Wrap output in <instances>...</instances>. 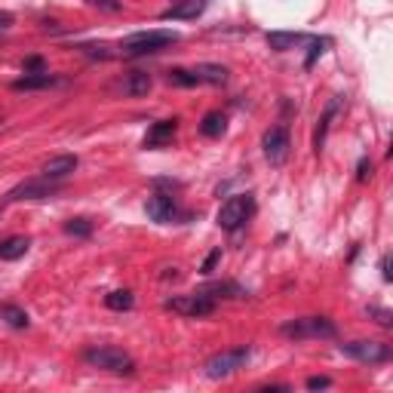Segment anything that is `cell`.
I'll return each mask as SVG.
<instances>
[{
  "label": "cell",
  "instance_id": "6da1fadb",
  "mask_svg": "<svg viewBox=\"0 0 393 393\" xmlns=\"http://www.w3.org/2000/svg\"><path fill=\"white\" fill-rule=\"evenodd\" d=\"M172 43H179V31H139L120 43V52L126 58H139L148 52H160L163 47H172Z\"/></svg>",
  "mask_w": 393,
  "mask_h": 393
},
{
  "label": "cell",
  "instance_id": "7a4b0ae2",
  "mask_svg": "<svg viewBox=\"0 0 393 393\" xmlns=\"http://www.w3.org/2000/svg\"><path fill=\"white\" fill-rule=\"evenodd\" d=\"M83 359H87L93 369L114 372V375H129V372L135 369V359L129 357L126 350H120V347H93V350L83 353Z\"/></svg>",
  "mask_w": 393,
  "mask_h": 393
},
{
  "label": "cell",
  "instance_id": "3957f363",
  "mask_svg": "<svg viewBox=\"0 0 393 393\" xmlns=\"http://www.w3.org/2000/svg\"><path fill=\"white\" fill-rule=\"evenodd\" d=\"M286 338H295V341H304V338H335L338 335V326L332 323L329 317H301L292 319V323H283Z\"/></svg>",
  "mask_w": 393,
  "mask_h": 393
},
{
  "label": "cell",
  "instance_id": "277c9868",
  "mask_svg": "<svg viewBox=\"0 0 393 393\" xmlns=\"http://www.w3.org/2000/svg\"><path fill=\"white\" fill-rule=\"evenodd\" d=\"M255 212V200L252 194H237L231 196V200L225 203V206L218 209V227H225V231H240V227L246 225L249 218H252Z\"/></svg>",
  "mask_w": 393,
  "mask_h": 393
},
{
  "label": "cell",
  "instance_id": "5b68a950",
  "mask_svg": "<svg viewBox=\"0 0 393 393\" xmlns=\"http://www.w3.org/2000/svg\"><path fill=\"white\" fill-rule=\"evenodd\" d=\"M249 357H252V350L249 347H234V350H221V353H215L212 359L206 363V375L209 378H227V375H234L237 369H243V366L249 363Z\"/></svg>",
  "mask_w": 393,
  "mask_h": 393
},
{
  "label": "cell",
  "instance_id": "8992f818",
  "mask_svg": "<svg viewBox=\"0 0 393 393\" xmlns=\"http://www.w3.org/2000/svg\"><path fill=\"white\" fill-rule=\"evenodd\" d=\"M338 350H341L344 357L357 359V363H369V366L388 363L393 357L390 344H384V341H347V344H338Z\"/></svg>",
  "mask_w": 393,
  "mask_h": 393
},
{
  "label": "cell",
  "instance_id": "52a82bcc",
  "mask_svg": "<svg viewBox=\"0 0 393 393\" xmlns=\"http://www.w3.org/2000/svg\"><path fill=\"white\" fill-rule=\"evenodd\" d=\"M166 311L172 313H181V317H209L215 311V301L203 292H194V295H175V298H166Z\"/></svg>",
  "mask_w": 393,
  "mask_h": 393
},
{
  "label": "cell",
  "instance_id": "ba28073f",
  "mask_svg": "<svg viewBox=\"0 0 393 393\" xmlns=\"http://www.w3.org/2000/svg\"><path fill=\"white\" fill-rule=\"evenodd\" d=\"M261 148H265V157L271 166H283L289 160V129L286 126H271L265 135H261Z\"/></svg>",
  "mask_w": 393,
  "mask_h": 393
},
{
  "label": "cell",
  "instance_id": "9c48e42d",
  "mask_svg": "<svg viewBox=\"0 0 393 393\" xmlns=\"http://www.w3.org/2000/svg\"><path fill=\"white\" fill-rule=\"evenodd\" d=\"M145 212L150 221L157 225H169V221L179 218V206H175L172 194H150L148 203H145Z\"/></svg>",
  "mask_w": 393,
  "mask_h": 393
},
{
  "label": "cell",
  "instance_id": "30bf717a",
  "mask_svg": "<svg viewBox=\"0 0 393 393\" xmlns=\"http://www.w3.org/2000/svg\"><path fill=\"white\" fill-rule=\"evenodd\" d=\"M56 191V181H22V185H16L10 194H6V200L10 203H22V200H43V196H52Z\"/></svg>",
  "mask_w": 393,
  "mask_h": 393
},
{
  "label": "cell",
  "instance_id": "8fae6325",
  "mask_svg": "<svg viewBox=\"0 0 393 393\" xmlns=\"http://www.w3.org/2000/svg\"><path fill=\"white\" fill-rule=\"evenodd\" d=\"M175 129H179V120H157L154 126L148 129V135H145V148L148 150H154V148H166V145H172V139H175Z\"/></svg>",
  "mask_w": 393,
  "mask_h": 393
},
{
  "label": "cell",
  "instance_id": "7c38bea8",
  "mask_svg": "<svg viewBox=\"0 0 393 393\" xmlns=\"http://www.w3.org/2000/svg\"><path fill=\"white\" fill-rule=\"evenodd\" d=\"M77 166H80V160H77L74 154H62V157H52V160L43 163L41 172L47 181H62V179H68Z\"/></svg>",
  "mask_w": 393,
  "mask_h": 393
},
{
  "label": "cell",
  "instance_id": "4fadbf2b",
  "mask_svg": "<svg viewBox=\"0 0 393 393\" xmlns=\"http://www.w3.org/2000/svg\"><path fill=\"white\" fill-rule=\"evenodd\" d=\"M203 10H206V0H181V3L163 10L160 19H163V22H169V19H172V22H188V19L203 16Z\"/></svg>",
  "mask_w": 393,
  "mask_h": 393
},
{
  "label": "cell",
  "instance_id": "5bb4252c",
  "mask_svg": "<svg viewBox=\"0 0 393 393\" xmlns=\"http://www.w3.org/2000/svg\"><path fill=\"white\" fill-rule=\"evenodd\" d=\"M196 74V80L200 83H209V87H225L227 77H231V71L225 68V65H215V62H200L196 68H191Z\"/></svg>",
  "mask_w": 393,
  "mask_h": 393
},
{
  "label": "cell",
  "instance_id": "9a60e30c",
  "mask_svg": "<svg viewBox=\"0 0 393 393\" xmlns=\"http://www.w3.org/2000/svg\"><path fill=\"white\" fill-rule=\"evenodd\" d=\"M150 87H154V80H150L148 71H133V74H126V77H123V83H120L123 96H133V98L148 96Z\"/></svg>",
  "mask_w": 393,
  "mask_h": 393
},
{
  "label": "cell",
  "instance_id": "2e32d148",
  "mask_svg": "<svg viewBox=\"0 0 393 393\" xmlns=\"http://www.w3.org/2000/svg\"><path fill=\"white\" fill-rule=\"evenodd\" d=\"M56 83H58V77L43 71V74H25L19 80H12V89L16 93H31V89H47V87H56Z\"/></svg>",
  "mask_w": 393,
  "mask_h": 393
},
{
  "label": "cell",
  "instance_id": "e0dca14e",
  "mask_svg": "<svg viewBox=\"0 0 393 393\" xmlns=\"http://www.w3.org/2000/svg\"><path fill=\"white\" fill-rule=\"evenodd\" d=\"M338 104H341V98H332L329 104H326V111H323V117L317 120V133H313V150H323V145H326V133H329V123H332V117L338 114Z\"/></svg>",
  "mask_w": 393,
  "mask_h": 393
},
{
  "label": "cell",
  "instance_id": "ac0fdd59",
  "mask_svg": "<svg viewBox=\"0 0 393 393\" xmlns=\"http://www.w3.org/2000/svg\"><path fill=\"white\" fill-rule=\"evenodd\" d=\"M311 41L307 34H298V31H273V34H267V47L277 49V52H286V49H295L298 43Z\"/></svg>",
  "mask_w": 393,
  "mask_h": 393
},
{
  "label": "cell",
  "instance_id": "d6986e66",
  "mask_svg": "<svg viewBox=\"0 0 393 393\" xmlns=\"http://www.w3.org/2000/svg\"><path fill=\"white\" fill-rule=\"evenodd\" d=\"M28 249H31L28 237H6L0 243V261H19V258H25Z\"/></svg>",
  "mask_w": 393,
  "mask_h": 393
},
{
  "label": "cell",
  "instance_id": "ffe728a7",
  "mask_svg": "<svg viewBox=\"0 0 393 393\" xmlns=\"http://www.w3.org/2000/svg\"><path fill=\"white\" fill-rule=\"evenodd\" d=\"M225 129H227V117L221 114V111H209V114L203 117V123H200V133L206 135V139H221Z\"/></svg>",
  "mask_w": 393,
  "mask_h": 393
},
{
  "label": "cell",
  "instance_id": "44dd1931",
  "mask_svg": "<svg viewBox=\"0 0 393 393\" xmlns=\"http://www.w3.org/2000/svg\"><path fill=\"white\" fill-rule=\"evenodd\" d=\"M0 319L6 326H12V329H28V323H31V317L19 304H0Z\"/></svg>",
  "mask_w": 393,
  "mask_h": 393
},
{
  "label": "cell",
  "instance_id": "7402d4cb",
  "mask_svg": "<svg viewBox=\"0 0 393 393\" xmlns=\"http://www.w3.org/2000/svg\"><path fill=\"white\" fill-rule=\"evenodd\" d=\"M133 304H135V295L129 289H117L104 295V307H111V311H129Z\"/></svg>",
  "mask_w": 393,
  "mask_h": 393
},
{
  "label": "cell",
  "instance_id": "603a6c76",
  "mask_svg": "<svg viewBox=\"0 0 393 393\" xmlns=\"http://www.w3.org/2000/svg\"><path fill=\"white\" fill-rule=\"evenodd\" d=\"M166 83H169V87H196V83H200V80H196V74H194V71H188V68H169L166 71Z\"/></svg>",
  "mask_w": 393,
  "mask_h": 393
},
{
  "label": "cell",
  "instance_id": "cb8c5ba5",
  "mask_svg": "<svg viewBox=\"0 0 393 393\" xmlns=\"http://www.w3.org/2000/svg\"><path fill=\"white\" fill-rule=\"evenodd\" d=\"M326 47H332L329 37H311V52H307V58H304V68H313V62L323 56Z\"/></svg>",
  "mask_w": 393,
  "mask_h": 393
},
{
  "label": "cell",
  "instance_id": "d4e9b609",
  "mask_svg": "<svg viewBox=\"0 0 393 393\" xmlns=\"http://www.w3.org/2000/svg\"><path fill=\"white\" fill-rule=\"evenodd\" d=\"M65 234H71V237H89V234H93V221L71 218V221H65Z\"/></svg>",
  "mask_w": 393,
  "mask_h": 393
},
{
  "label": "cell",
  "instance_id": "484cf974",
  "mask_svg": "<svg viewBox=\"0 0 393 393\" xmlns=\"http://www.w3.org/2000/svg\"><path fill=\"white\" fill-rule=\"evenodd\" d=\"M366 313H369V317L375 319L378 326H384V329H390V326H393V313H390V311H384V307L369 304V307H366Z\"/></svg>",
  "mask_w": 393,
  "mask_h": 393
},
{
  "label": "cell",
  "instance_id": "4316f807",
  "mask_svg": "<svg viewBox=\"0 0 393 393\" xmlns=\"http://www.w3.org/2000/svg\"><path fill=\"white\" fill-rule=\"evenodd\" d=\"M22 68H25V74H43V71H47V62H43V56H28L22 62Z\"/></svg>",
  "mask_w": 393,
  "mask_h": 393
},
{
  "label": "cell",
  "instance_id": "83f0119b",
  "mask_svg": "<svg viewBox=\"0 0 393 393\" xmlns=\"http://www.w3.org/2000/svg\"><path fill=\"white\" fill-rule=\"evenodd\" d=\"M372 169H375V166H372V160H369V157H363V160H359V166H357V181H369L372 179Z\"/></svg>",
  "mask_w": 393,
  "mask_h": 393
},
{
  "label": "cell",
  "instance_id": "f1b7e54d",
  "mask_svg": "<svg viewBox=\"0 0 393 393\" xmlns=\"http://www.w3.org/2000/svg\"><path fill=\"white\" fill-rule=\"evenodd\" d=\"M218 261H221V249H212V252L206 255V261H203V267H200V271H203V273H212Z\"/></svg>",
  "mask_w": 393,
  "mask_h": 393
},
{
  "label": "cell",
  "instance_id": "f546056e",
  "mask_svg": "<svg viewBox=\"0 0 393 393\" xmlns=\"http://www.w3.org/2000/svg\"><path fill=\"white\" fill-rule=\"evenodd\" d=\"M326 388H332V378H326V375L307 378V390H326Z\"/></svg>",
  "mask_w": 393,
  "mask_h": 393
},
{
  "label": "cell",
  "instance_id": "4dcf8cb0",
  "mask_svg": "<svg viewBox=\"0 0 393 393\" xmlns=\"http://www.w3.org/2000/svg\"><path fill=\"white\" fill-rule=\"evenodd\" d=\"M93 6H98V10H104V12H117L120 10V0H89Z\"/></svg>",
  "mask_w": 393,
  "mask_h": 393
},
{
  "label": "cell",
  "instance_id": "1f68e13d",
  "mask_svg": "<svg viewBox=\"0 0 393 393\" xmlns=\"http://www.w3.org/2000/svg\"><path fill=\"white\" fill-rule=\"evenodd\" d=\"M381 277H384V283H390V280H393V271H390V255H384V258H381Z\"/></svg>",
  "mask_w": 393,
  "mask_h": 393
},
{
  "label": "cell",
  "instance_id": "d6a6232c",
  "mask_svg": "<svg viewBox=\"0 0 393 393\" xmlns=\"http://www.w3.org/2000/svg\"><path fill=\"white\" fill-rule=\"evenodd\" d=\"M10 25H12V12H0V31H3V28H10Z\"/></svg>",
  "mask_w": 393,
  "mask_h": 393
},
{
  "label": "cell",
  "instance_id": "836d02e7",
  "mask_svg": "<svg viewBox=\"0 0 393 393\" xmlns=\"http://www.w3.org/2000/svg\"><path fill=\"white\" fill-rule=\"evenodd\" d=\"M0 212H3V203H0Z\"/></svg>",
  "mask_w": 393,
  "mask_h": 393
}]
</instances>
